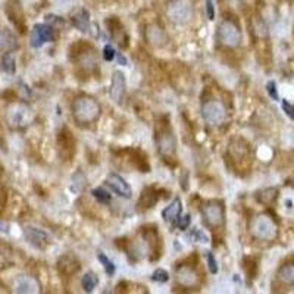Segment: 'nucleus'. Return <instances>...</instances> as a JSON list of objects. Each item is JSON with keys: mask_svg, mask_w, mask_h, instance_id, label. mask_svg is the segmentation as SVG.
<instances>
[{"mask_svg": "<svg viewBox=\"0 0 294 294\" xmlns=\"http://www.w3.org/2000/svg\"><path fill=\"white\" fill-rule=\"evenodd\" d=\"M100 115V106L91 97H78L72 103V116L78 124H91Z\"/></svg>", "mask_w": 294, "mask_h": 294, "instance_id": "1", "label": "nucleus"}, {"mask_svg": "<svg viewBox=\"0 0 294 294\" xmlns=\"http://www.w3.org/2000/svg\"><path fill=\"white\" fill-rule=\"evenodd\" d=\"M167 15L171 22L177 25H184L193 17V6L189 0H174L169 3Z\"/></svg>", "mask_w": 294, "mask_h": 294, "instance_id": "2", "label": "nucleus"}, {"mask_svg": "<svg viewBox=\"0 0 294 294\" xmlns=\"http://www.w3.org/2000/svg\"><path fill=\"white\" fill-rule=\"evenodd\" d=\"M202 116L210 125H221L227 118V109L218 100H208L202 106Z\"/></svg>", "mask_w": 294, "mask_h": 294, "instance_id": "4", "label": "nucleus"}, {"mask_svg": "<svg viewBox=\"0 0 294 294\" xmlns=\"http://www.w3.org/2000/svg\"><path fill=\"white\" fill-rule=\"evenodd\" d=\"M158 146H159V153L164 156H171L175 152V140L172 137V134L164 132L158 137Z\"/></svg>", "mask_w": 294, "mask_h": 294, "instance_id": "15", "label": "nucleus"}, {"mask_svg": "<svg viewBox=\"0 0 294 294\" xmlns=\"http://www.w3.org/2000/svg\"><path fill=\"white\" fill-rule=\"evenodd\" d=\"M208 265H209V271L212 273H218V263H216V259L212 253H208Z\"/></svg>", "mask_w": 294, "mask_h": 294, "instance_id": "28", "label": "nucleus"}, {"mask_svg": "<svg viewBox=\"0 0 294 294\" xmlns=\"http://www.w3.org/2000/svg\"><path fill=\"white\" fill-rule=\"evenodd\" d=\"M71 21L75 28H78L83 33H88L90 27H91V20H90V14L84 8H78L71 14Z\"/></svg>", "mask_w": 294, "mask_h": 294, "instance_id": "12", "label": "nucleus"}, {"mask_svg": "<svg viewBox=\"0 0 294 294\" xmlns=\"http://www.w3.org/2000/svg\"><path fill=\"white\" fill-rule=\"evenodd\" d=\"M144 202V206L143 208H152L156 202H158V194L155 193L153 189H146L143 190L141 193V199H140V203Z\"/></svg>", "mask_w": 294, "mask_h": 294, "instance_id": "20", "label": "nucleus"}, {"mask_svg": "<svg viewBox=\"0 0 294 294\" xmlns=\"http://www.w3.org/2000/svg\"><path fill=\"white\" fill-rule=\"evenodd\" d=\"M53 39V30L52 27L49 25H44V24H39L33 28V33H31V46L33 47H40L44 43L50 42Z\"/></svg>", "mask_w": 294, "mask_h": 294, "instance_id": "9", "label": "nucleus"}, {"mask_svg": "<svg viewBox=\"0 0 294 294\" xmlns=\"http://www.w3.org/2000/svg\"><path fill=\"white\" fill-rule=\"evenodd\" d=\"M14 288L17 293H39L40 291V285L39 282L33 278V276H27L21 275L15 279L14 282Z\"/></svg>", "mask_w": 294, "mask_h": 294, "instance_id": "11", "label": "nucleus"}, {"mask_svg": "<svg viewBox=\"0 0 294 294\" xmlns=\"http://www.w3.org/2000/svg\"><path fill=\"white\" fill-rule=\"evenodd\" d=\"M25 237H27V240H28L33 246L40 247V249L44 247V246H47V244L50 243L49 234L46 231H43V230L34 228V227H27V228H25Z\"/></svg>", "mask_w": 294, "mask_h": 294, "instance_id": "13", "label": "nucleus"}, {"mask_svg": "<svg viewBox=\"0 0 294 294\" xmlns=\"http://www.w3.org/2000/svg\"><path fill=\"white\" fill-rule=\"evenodd\" d=\"M218 39L227 47H237L241 42V34L238 27L232 21H224L218 28Z\"/></svg>", "mask_w": 294, "mask_h": 294, "instance_id": "5", "label": "nucleus"}, {"mask_svg": "<svg viewBox=\"0 0 294 294\" xmlns=\"http://www.w3.org/2000/svg\"><path fill=\"white\" fill-rule=\"evenodd\" d=\"M181 209H183V206H181V200L177 197V199H174V200H172V203L169 205L168 208H165V209H164V212H162V216H164V219H165V221H168V222H174L175 219H178V218H180Z\"/></svg>", "mask_w": 294, "mask_h": 294, "instance_id": "16", "label": "nucleus"}, {"mask_svg": "<svg viewBox=\"0 0 294 294\" xmlns=\"http://www.w3.org/2000/svg\"><path fill=\"white\" fill-rule=\"evenodd\" d=\"M3 46V37H2V34H0V47Z\"/></svg>", "mask_w": 294, "mask_h": 294, "instance_id": "35", "label": "nucleus"}, {"mask_svg": "<svg viewBox=\"0 0 294 294\" xmlns=\"http://www.w3.org/2000/svg\"><path fill=\"white\" fill-rule=\"evenodd\" d=\"M97 285V276L93 272H87L83 276V288L87 293H91L94 290V287Z\"/></svg>", "mask_w": 294, "mask_h": 294, "instance_id": "21", "label": "nucleus"}, {"mask_svg": "<svg viewBox=\"0 0 294 294\" xmlns=\"http://www.w3.org/2000/svg\"><path fill=\"white\" fill-rule=\"evenodd\" d=\"M253 235L263 241H271L276 237V224L268 215H259L252 224Z\"/></svg>", "mask_w": 294, "mask_h": 294, "instance_id": "3", "label": "nucleus"}, {"mask_svg": "<svg viewBox=\"0 0 294 294\" xmlns=\"http://www.w3.org/2000/svg\"><path fill=\"white\" fill-rule=\"evenodd\" d=\"M146 37L149 42L152 44H156V46H161L167 42V36L164 33L162 28H159L158 25H150L146 31Z\"/></svg>", "mask_w": 294, "mask_h": 294, "instance_id": "17", "label": "nucleus"}, {"mask_svg": "<svg viewBox=\"0 0 294 294\" xmlns=\"http://www.w3.org/2000/svg\"><path fill=\"white\" fill-rule=\"evenodd\" d=\"M266 90H268V94L271 96V99L273 100H279V96H278V91H276V85L273 81H269L266 84Z\"/></svg>", "mask_w": 294, "mask_h": 294, "instance_id": "27", "label": "nucleus"}, {"mask_svg": "<svg viewBox=\"0 0 294 294\" xmlns=\"http://www.w3.org/2000/svg\"><path fill=\"white\" fill-rule=\"evenodd\" d=\"M106 183H107V186H109L110 189L113 190L116 194H119L121 197H125V199H129V197H131V193H132V191H131V187H129V184L126 183L122 177H119V175H116V174H110V175H107Z\"/></svg>", "mask_w": 294, "mask_h": 294, "instance_id": "10", "label": "nucleus"}, {"mask_svg": "<svg viewBox=\"0 0 294 294\" xmlns=\"http://www.w3.org/2000/svg\"><path fill=\"white\" fill-rule=\"evenodd\" d=\"M33 121V110L25 105H14L8 112V122L12 126H25Z\"/></svg>", "mask_w": 294, "mask_h": 294, "instance_id": "7", "label": "nucleus"}, {"mask_svg": "<svg viewBox=\"0 0 294 294\" xmlns=\"http://www.w3.org/2000/svg\"><path fill=\"white\" fill-rule=\"evenodd\" d=\"M2 69L8 74H14L15 72V58L12 53H8L3 56L2 59Z\"/></svg>", "mask_w": 294, "mask_h": 294, "instance_id": "22", "label": "nucleus"}, {"mask_svg": "<svg viewBox=\"0 0 294 294\" xmlns=\"http://www.w3.org/2000/svg\"><path fill=\"white\" fill-rule=\"evenodd\" d=\"M191 235H193V238H194L196 241H199V243H209V237H208L203 231H200V230H196Z\"/></svg>", "mask_w": 294, "mask_h": 294, "instance_id": "26", "label": "nucleus"}, {"mask_svg": "<svg viewBox=\"0 0 294 294\" xmlns=\"http://www.w3.org/2000/svg\"><path fill=\"white\" fill-rule=\"evenodd\" d=\"M206 9H208V17L209 20H215V8L212 0H206Z\"/></svg>", "mask_w": 294, "mask_h": 294, "instance_id": "32", "label": "nucleus"}, {"mask_svg": "<svg viewBox=\"0 0 294 294\" xmlns=\"http://www.w3.org/2000/svg\"><path fill=\"white\" fill-rule=\"evenodd\" d=\"M8 228H9V225L6 222L0 221V231H8Z\"/></svg>", "mask_w": 294, "mask_h": 294, "instance_id": "34", "label": "nucleus"}, {"mask_svg": "<svg viewBox=\"0 0 294 294\" xmlns=\"http://www.w3.org/2000/svg\"><path fill=\"white\" fill-rule=\"evenodd\" d=\"M59 268H61V271L65 273H75L78 272V269H80V262L74 257V256H63L62 259L59 260Z\"/></svg>", "mask_w": 294, "mask_h": 294, "instance_id": "18", "label": "nucleus"}, {"mask_svg": "<svg viewBox=\"0 0 294 294\" xmlns=\"http://www.w3.org/2000/svg\"><path fill=\"white\" fill-rule=\"evenodd\" d=\"M191 222V216L190 215H184V216H180V221H178V228L180 230H187Z\"/></svg>", "mask_w": 294, "mask_h": 294, "instance_id": "29", "label": "nucleus"}, {"mask_svg": "<svg viewBox=\"0 0 294 294\" xmlns=\"http://www.w3.org/2000/svg\"><path fill=\"white\" fill-rule=\"evenodd\" d=\"M152 279L156 281V282H167L169 279V273L165 269H162V268H158L152 275Z\"/></svg>", "mask_w": 294, "mask_h": 294, "instance_id": "25", "label": "nucleus"}, {"mask_svg": "<svg viewBox=\"0 0 294 294\" xmlns=\"http://www.w3.org/2000/svg\"><path fill=\"white\" fill-rule=\"evenodd\" d=\"M202 213H203V219L205 222L212 227V228H216V227H221L222 222H224V206L219 203V202H208L203 209H202Z\"/></svg>", "mask_w": 294, "mask_h": 294, "instance_id": "6", "label": "nucleus"}, {"mask_svg": "<svg viewBox=\"0 0 294 294\" xmlns=\"http://www.w3.org/2000/svg\"><path fill=\"white\" fill-rule=\"evenodd\" d=\"M177 281L184 287H194L199 284V276L191 266H181L177 271Z\"/></svg>", "mask_w": 294, "mask_h": 294, "instance_id": "14", "label": "nucleus"}, {"mask_svg": "<svg viewBox=\"0 0 294 294\" xmlns=\"http://www.w3.org/2000/svg\"><path fill=\"white\" fill-rule=\"evenodd\" d=\"M97 257H99L100 263L103 265L106 273H107V275H113V273H115V265H113V262H112L110 259H107L103 253H99V254H97Z\"/></svg>", "mask_w": 294, "mask_h": 294, "instance_id": "24", "label": "nucleus"}, {"mask_svg": "<svg viewBox=\"0 0 294 294\" xmlns=\"http://www.w3.org/2000/svg\"><path fill=\"white\" fill-rule=\"evenodd\" d=\"M125 75L121 71H115L112 75V81H110V97L113 102L121 103V100L124 99L125 94Z\"/></svg>", "mask_w": 294, "mask_h": 294, "instance_id": "8", "label": "nucleus"}, {"mask_svg": "<svg viewBox=\"0 0 294 294\" xmlns=\"http://www.w3.org/2000/svg\"><path fill=\"white\" fill-rule=\"evenodd\" d=\"M115 49L112 47V46H109V44H106L105 49H103V58H105L106 61H112L113 58H115Z\"/></svg>", "mask_w": 294, "mask_h": 294, "instance_id": "30", "label": "nucleus"}, {"mask_svg": "<svg viewBox=\"0 0 294 294\" xmlns=\"http://www.w3.org/2000/svg\"><path fill=\"white\" fill-rule=\"evenodd\" d=\"M278 279L284 284H294V265L293 263H287V265H282L278 273H276Z\"/></svg>", "mask_w": 294, "mask_h": 294, "instance_id": "19", "label": "nucleus"}, {"mask_svg": "<svg viewBox=\"0 0 294 294\" xmlns=\"http://www.w3.org/2000/svg\"><path fill=\"white\" fill-rule=\"evenodd\" d=\"M91 194H93V197L97 200V202H100V203H109L110 202V194H109V191H106L105 189H94L91 191Z\"/></svg>", "mask_w": 294, "mask_h": 294, "instance_id": "23", "label": "nucleus"}, {"mask_svg": "<svg viewBox=\"0 0 294 294\" xmlns=\"http://www.w3.org/2000/svg\"><path fill=\"white\" fill-rule=\"evenodd\" d=\"M282 109L290 119H294V106L291 103H288L287 100H282Z\"/></svg>", "mask_w": 294, "mask_h": 294, "instance_id": "31", "label": "nucleus"}, {"mask_svg": "<svg viewBox=\"0 0 294 294\" xmlns=\"http://www.w3.org/2000/svg\"><path fill=\"white\" fill-rule=\"evenodd\" d=\"M118 62L121 63V65H124V66H125V65H126L125 56H124V55H121V53H119V55H118Z\"/></svg>", "mask_w": 294, "mask_h": 294, "instance_id": "33", "label": "nucleus"}]
</instances>
